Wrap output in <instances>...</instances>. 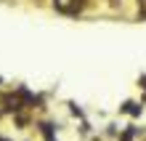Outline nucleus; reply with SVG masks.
<instances>
[{
    "label": "nucleus",
    "mask_w": 146,
    "mask_h": 141,
    "mask_svg": "<svg viewBox=\"0 0 146 141\" xmlns=\"http://www.w3.org/2000/svg\"><path fill=\"white\" fill-rule=\"evenodd\" d=\"M56 3V8L61 13H69V16H77L85 8V3H88V0H53Z\"/></svg>",
    "instance_id": "obj_1"
},
{
    "label": "nucleus",
    "mask_w": 146,
    "mask_h": 141,
    "mask_svg": "<svg viewBox=\"0 0 146 141\" xmlns=\"http://www.w3.org/2000/svg\"><path fill=\"white\" fill-rule=\"evenodd\" d=\"M0 141H11V138H3V136H0Z\"/></svg>",
    "instance_id": "obj_2"
}]
</instances>
